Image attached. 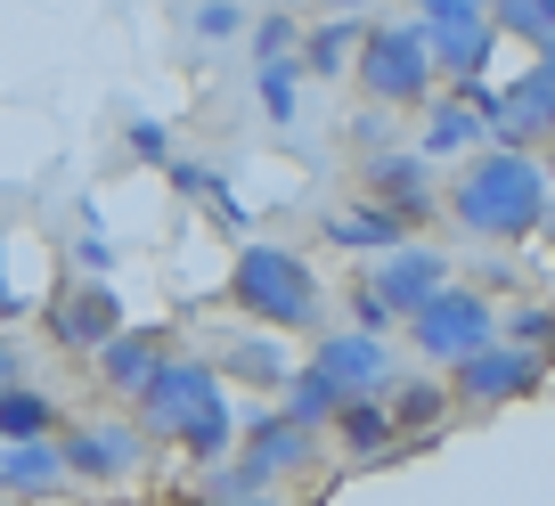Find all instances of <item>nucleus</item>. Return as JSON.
Returning a JSON list of instances; mask_svg holds the SVG:
<instances>
[{
    "label": "nucleus",
    "mask_w": 555,
    "mask_h": 506,
    "mask_svg": "<svg viewBox=\"0 0 555 506\" xmlns=\"http://www.w3.org/2000/svg\"><path fill=\"white\" fill-rule=\"evenodd\" d=\"M547 164L539 147H506V140H482L474 156H457V180L441 196L457 237H482V245H522L539 221H547Z\"/></svg>",
    "instance_id": "obj_1"
},
{
    "label": "nucleus",
    "mask_w": 555,
    "mask_h": 506,
    "mask_svg": "<svg viewBox=\"0 0 555 506\" xmlns=\"http://www.w3.org/2000/svg\"><path fill=\"white\" fill-rule=\"evenodd\" d=\"M139 425L147 433H164L180 457H196V466H212V457L237 450V408H229V385L212 360H180V351H164V367L139 385Z\"/></svg>",
    "instance_id": "obj_2"
},
{
    "label": "nucleus",
    "mask_w": 555,
    "mask_h": 506,
    "mask_svg": "<svg viewBox=\"0 0 555 506\" xmlns=\"http://www.w3.org/2000/svg\"><path fill=\"white\" fill-rule=\"evenodd\" d=\"M319 270L302 262L295 245H237L229 262V302H237L254 327H278V335H302L319 327Z\"/></svg>",
    "instance_id": "obj_3"
},
{
    "label": "nucleus",
    "mask_w": 555,
    "mask_h": 506,
    "mask_svg": "<svg viewBox=\"0 0 555 506\" xmlns=\"http://www.w3.org/2000/svg\"><path fill=\"white\" fill-rule=\"evenodd\" d=\"M351 74H360V99L376 106H425L441 90L434 50H425V25H360V50H351Z\"/></svg>",
    "instance_id": "obj_4"
},
{
    "label": "nucleus",
    "mask_w": 555,
    "mask_h": 506,
    "mask_svg": "<svg viewBox=\"0 0 555 506\" xmlns=\"http://www.w3.org/2000/svg\"><path fill=\"white\" fill-rule=\"evenodd\" d=\"M547 360H555V351H531V343L490 335V343H474L466 360L441 367V385H450V401H466V408H515V401H531V392L547 385Z\"/></svg>",
    "instance_id": "obj_5"
},
{
    "label": "nucleus",
    "mask_w": 555,
    "mask_h": 506,
    "mask_svg": "<svg viewBox=\"0 0 555 506\" xmlns=\"http://www.w3.org/2000/svg\"><path fill=\"white\" fill-rule=\"evenodd\" d=\"M400 327H409V343H416V360H425V367H450V360H466L474 343L499 335V302L474 295V286H457V278H441L434 295L400 319Z\"/></svg>",
    "instance_id": "obj_6"
},
{
    "label": "nucleus",
    "mask_w": 555,
    "mask_h": 506,
    "mask_svg": "<svg viewBox=\"0 0 555 506\" xmlns=\"http://www.w3.org/2000/svg\"><path fill=\"white\" fill-rule=\"evenodd\" d=\"M450 278V254H441V245H416V237H400V245H384V254H367V295L384 302V311H392V327L400 319L416 311V302L434 295V286Z\"/></svg>",
    "instance_id": "obj_7"
},
{
    "label": "nucleus",
    "mask_w": 555,
    "mask_h": 506,
    "mask_svg": "<svg viewBox=\"0 0 555 506\" xmlns=\"http://www.w3.org/2000/svg\"><path fill=\"white\" fill-rule=\"evenodd\" d=\"M41 327H50V343H57V351L90 360V351H99V335H115V327H122V295H115L106 278H74L66 295L41 311Z\"/></svg>",
    "instance_id": "obj_8"
},
{
    "label": "nucleus",
    "mask_w": 555,
    "mask_h": 506,
    "mask_svg": "<svg viewBox=\"0 0 555 506\" xmlns=\"http://www.w3.org/2000/svg\"><path fill=\"white\" fill-rule=\"evenodd\" d=\"M311 367L335 392H384L392 385V343H384L376 327H327L319 351H311Z\"/></svg>",
    "instance_id": "obj_9"
},
{
    "label": "nucleus",
    "mask_w": 555,
    "mask_h": 506,
    "mask_svg": "<svg viewBox=\"0 0 555 506\" xmlns=\"http://www.w3.org/2000/svg\"><path fill=\"white\" fill-rule=\"evenodd\" d=\"M319 450V433H302L286 408H254V417H237V457L254 473H270V482H286V473H302Z\"/></svg>",
    "instance_id": "obj_10"
},
{
    "label": "nucleus",
    "mask_w": 555,
    "mask_h": 506,
    "mask_svg": "<svg viewBox=\"0 0 555 506\" xmlns=\"http://www.w3.org/2000/svg\"><path fill=\"white\" fill-rule=\"evenodd\" d=\"M360 180H367V196H384V205L400 212V221L434 212V156H425V147H367Z\"/></svg>",
    "instance_id": "obj_11"
},
{
    "label": "nucleus",
    "mask_w": 555,
    "mask_h": 506,
    "mask_svg": "<svg viewBox=\"0 0 555 506\" xmlns=\"http://www.w3.org/2000/svg\"><path fill=\"white\" fill-rule=\"evenodd\" d=\"M335 450L351 457V466H384V457H400V433H392V408H384V392H344L327 417Z\"/></svg>",
    "instance_id": "obj_12"
},
{
    "label": "nucleus",
    "mask_w": 555,
    "mask_h": 506,
    "mask_svg": "<svg viewBox=\"0 0 555 506\" xmlns=\"http://www.w3.org/2000/svg\"><path fill=\"white\" fill-rule=\"evenodd\" d=\"M164 335L156 327H115V335H99V351H90V367H99V385L115 392V401H139V385L164 367Z\"/></svg>",
    "instance_id": "obj_13"
},
{
    "label": "nucleus",
    "mask_w": 555,
    "mask_h": 506,
    "mask_svg": "<svg viewBox=\"0 0 555 506\" xmlns=\"http://www.w3.org/2000/svg\"><path fill=\"white\" fill-rule=\"evenodd\" d=\"M57 457H66V473H82V482H122V473L139 466V433L131 425H66V441H57Z\"/></svg>",
    "instance_id": "obj_14"
},
{
    "label": "nucleus",
    "mask_w": 555,
    "mask_h": 506,
    "mask_svg": "<svg viewBox=\"0 0 555 506\" xmlns=\"http://www.w3.org/2000/svg\"><path fill=\"white\" fill-rule=\"evenodd\" d=\"M425 25V17H416ZM499 25L490 17H450V25H425V50H434V74L441 82H474V74H490V57H499Z\"/></svg>",
    "instance_id": "obj_15"
},
{
    "label": "nucleus",
    "mask_w": 555,
    "mask_h": 506,
    "mask_svg": "<svg viewBox=\"0 0 555 506\" xmlns=\"http://www.w3.org/2000/svg\"><path fill=\"white\" fill-rule=\"evenodd\" d=\"M212 367H221V385H254L261 401H270V392L286 385L295 351H286V335H278V327H245L237 343H221V360H212Z\"/></svg>",
    "instance_id": "obj_16"
},
{
    "label": "nucleus",
    "mask_w": 555,
    "mask_h": 506,
    "mask_svg": "<svg viewBox=\"0 0 555 506\" xmlns=\"http://www.w3.org/2000/svg\"><path fill=\"white\" fill-rule=\"evenodd\" d=\"M384 408H392V433L400 441H434L441 425H450V385H441V376H392V385H384Z\"/></svg>",
    "instance_id": "obj_17"
},
{
    "label": "nucleus",
    "mask_w": 555,
    "mask_h": 506,
    "mask_svg": "<svg viewBox=\"0 0 555 506\" xmlns=\"http://www.w3.org/2000/svg\"><path fill=\"white\" fill-rule=\"evenodd\" d=\"M351 50H360V17H344V9H327L311 34H295V66H302V74H319V82L351 74Z\"/></svg>",
    "instance_id": "obj_18"
},
{
    "label": "nucleus",
    "mask_w": 555,
    "mask_h": 506,
    "mask_svg": "<svg viewBox=\"0 0 555 506\" xmlns=\"http://www.w3.org/2000/svg\"><path fill=\"white\" fill-rule=\"evenodd\" d=\"M400 237H409V221H400L384 196H367V205H351V212H335V221H327L335 254H384V245H400Z\"/></svg>",
    "instance_id": "obj_19"
},
{
    "label": "nucleus",
    "mask_w": 555,
    "mask_h": 506,
    "mask_svg": "<svg viewBox=\"0 0 555 506\" xmlns=\"http://www.w3.org/2000/svg\"><path fill=\"white\" fill-rule=\"evenodd\" d=\"M482 140H490V122L474 115L457 90H450V99H425V156H434V164L441 156H474Z\"/></svg>",
    "instance_id": "obj_20"
},
{
    "label": "nucleus",
    "mask_w": 555,
    "mask_h": 506,
    "mask_svg": "<svg viewBox=\"0 0 555 506\" xmlns=\"http://www.w3.org/2000/svg\"><path fill=\"white\" fill-rule=\"evenodd\" d=\"M335 401H344V392H335V385H327V376H319L311 360H295V367H286V385H278V408H286V417H295L302 433H327Z\"/></svg>",
    "instance_id": "obj_21"
},
{
    "label": "nucleus",
    "mask_w": 555,
    "mask_h": 506,
    "mask_svg": "<svg viewBox=\"0 0 555 506\" xmlns=\"http://www.w3.org/2000/svg\"><path fill=\"white\" fill-rule=\"evenodd\" d=\"M50 482H66L57 433H41V441H0V490H50Z\"/></svg>",
    "instance_id": "obj_22"
},
{
    "label": "nucleus",
    "mask_w": 555,
    "mask_h": 506,
    "mask_svg": "<svg viewBox=\"0 0 555 506\" xmlns=\"http://www.w3.org/2000/svg\"><path fill=\"white\" fill-rule=\"evenodd\" d=\"M57 401L50 392H34V385H9L0 392V441H41V433H57Z\"/></svg>",
    "instance_id": "obj_23"
},
{
    "label": "nucleus",
    "mask_w": 555,
    "mask_h": 506,
    "mask_svg": "<svg viewBox=\"0 0 555 506\" xmlns=\"http://www.w3.org/2000/svg\"><path fill=\"white\" fill-rule=\"evenodd\" d=\"M482 17L499 25L506 41H522V50H539V41H555V0H490Z\"/></svg>",
    "instance_id": "obj_24"
},
{
    "label": "nucleus",
    "mask_w": 555,
    "mask_h": 506,
    "mask_svg": "<svg viewBox=\"0 0 555 506\" xmlns=\"http://www.w3.org/2000/svg\"><path fill=\"white\" fill-rule=\"evenodd\" d=\"M295 82H302V66L295 57H270V66H254V90H261V115L270 122H295Z\"/></svg>",
    "instance_id": "obj_25"
},
{
    "label": "nucleus",
    "mask_w": 555,
    "mask_h": 506,
    "mask_svg": "<svg viewBox=\"0 0 555 506\" xmlns=\"http://www.w3.org/2000/svg\"><path fill=\"white\" fill-rule=\"evenodd\" d=\"M499 335L506 343H531V351H555V311L547 302H515V311H499Z\"/></svg>",
    "instance_id": "obj_26"
},
{
    "label": "nucleus",
    "mask_w": 555,
    "mask_h": 506,
    "mask_svg": "<svg viewBox=\"0 0 555 506\" xmlns=\"http://www.w3.org/2000/svg\"><path fill=\"white\" fill-rule=\"evenodd\" d=\"M295 34H302L295 17H261V25H245V41H254V66H270V57H295Z\"/></svg>",
    "instance_id": "obj_27"
},
{
    "label": "nucleus",
    "mask_w": 555,
    "mask_h": 506,
    "mask_svg": "<svg viewBox=\"0 0 555 506\" xmlns=\"http://www.w3.org/2000/svg\"><path fill=\"white\" fill-rule=\"evenodd\" d=\"M189 34H196V41H237V34H245V9H237V0H205Z\"/></svg>",
    "instance_id": "obj_28"
},
{
    "label": "nucleus",
    "mask_w": 555,
    "mask_h": 506,
    "mask_svg": "<svg viewBox=\"0 0 555 506\" xmlns=\"http://www.w3.org/2000/svg\"><path fill=\"white\" fill-rule=\"evenodd\" d=\"M122 147H131L139 164H164V156H172V131H164V122H147V115H139V122H122Z\"/></svg>",
    "instance_id": "obj_29"
},
{
    "label": "nucleus",
    "mask_w": 555,
    "mask_h": 506,
    "mask_svg": "<svg viewBox=\"0 0 555 506\" xmlns=\"http://www.w3.org/2000/svg\"><path fill=\"white\" fill-rule=\"evenodd\" d=\"M164 172H172L180 196H212V164H189V156H164Z\"/></svg>",
    "instance_id": "obj_30"
},
{
    "label": "nucleus",
    "mask_w": 555,
    "mask_h": 506,
    "mask_svg": "<svg viewBox=\"0 0 555 506\" xmlns=\"http://www.w3.org/2000/svg\"><path fill=\"white\" fill-rule=\"evenodd\" d=\"M490 0H416V17L425 25H450V17H482Z\"/></svg>",
    "instance_id": "obj_31"
},
{
    "label": "nucleus",
    "mask_w": 555,
    "mask_h": 506,
    "mask_svg": "<svg viewBox=\"0 0 555 506\" xmlns=\"http://www.w3.org/2000/svg\"><path fill=\"white\" fill-rule=\"evenodd\" d=\"M74 262H82L90 278H106V270H115V245H106V237H82V245H74Z\"/></svg>",
    "instance_id": "obj_32"
},
{
    "label": "nucleus",
    "mask_w": 555,
    "mask_h": 506,
    "mask_svg": "<svg viewBox=\"0 0 555 506\" xmlns=\"http://www.w3.org/2000/svg\"><path fill=\"white\" fill-rule=\"evenodd\" d=\"M17 385V343H9V335H0V392Z\"/></svg>",
    "instance_id": "obj_33"
},
{
    "label": "nucleus",
    "mask_w": 555,
    "mask_h": 506,
    "mask_svg": "<svg viewBox=\"0 0 555 506\" xmlns=\"http://www.w3.org/2000/svg\"><path fill=\"white\" fill-rule=\"evenodd\" d=\"M319 9H344V17H360V9H367V0H319Z\"/></svg>",
    "instance_id": "obj_34"
}]
</instances>
